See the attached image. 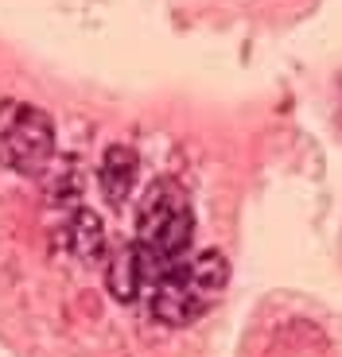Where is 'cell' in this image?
I'll list each match as a JSON object with an SVG mask.
<instances>
[{"instance_id":"obj_2","label":"cell","mask_w":342,"mask_h":357,"mask_svg":"<svg viewBox=\"0 0 342 357\" xmlns=\"http://www.w3.org/2000/svg\"><path fill=\"white\" fill-rule=\"evenodd\" d=\"M230 284V260L218 249H202L171 264L152 287H148V311L163 326H187L202 319L218 303V295Z\"/></svg>"},{"instance_id":"obj_4","label":"cell","mask_w":342,"mask_h":357,"mask_svg":"<svg viewBox=\"0 0 342 357\" xmlns=\"http://www.w3.org/2000/svg\"><path fill=\"white\" fill-rule=\"evenodd\" d=\"M63 249L82 264H101L105 260V225L94 210H86V206L70 210V218L63 225Z\"/></svg>"},{"instance_id":"obj_1","label":"cell","mask_w":342,"mask_h":357,"mask_svg":"<svg viewBox=\"0 0 342 357\" xmlns=\"http://www.w3.org/2000/svg\"><path fill=\"white\" fill-rule=\"evenodd\" d=\"M191 237H195L191 195L175 178H156L140 198V210H136L133 245H125L105 272L113 299L136 303L171 264L191 257Z\"/></svg>"},{"instance_id":"obj_5","label":"cell","mask_w":342,"mask_h":357,"mask_svg":"<svg viewBox=\"0 0 342 357\" xmlns=\"http://www.w3.org/2000/svg\"><path fill=\"white\" fill-rule=\"evenodd\" d=\"M136 171H140V160L128 144H109L105 155H101V167H98V183H101V195L117 206L128 198L136 183Z\"/></svg>"},{"instance_id":"obj_3","label":"cell","mask_w":342,"mask_h":357,"mask_svg":"<svg viewBox=\"0 0 342 357\" xmlns=\"http://www.w3.org/2000/svg\"><path fill=\"white\" fill-rule=\"evenodd\" d=\"M54 163V121L31 101H0V167L16 175H47Z\"/></svg>"}]
</instances>
